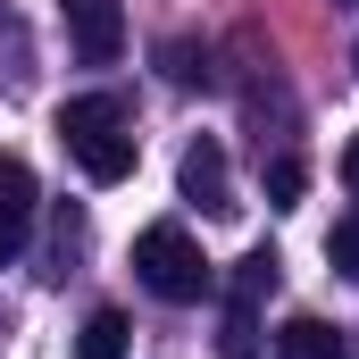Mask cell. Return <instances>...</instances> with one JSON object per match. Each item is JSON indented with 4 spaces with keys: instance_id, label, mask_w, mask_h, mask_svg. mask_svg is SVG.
<instances>
[{
    "instance_id": "cell-9",
    "label": "cell",
    "mask_w": 359,
    "mask_h": 359,
    "mask_svg": "<svg viewBox=\"0 0 359 359\" xmlns=\"http://www.w3.org/2000/svg\"><path fill=\"white\" fill-rule=\"evenodd\" d=\"M301 192H309V168H301L292 151H284V159H268V209H292Z\"/></svg>"
},
{
    "instance_id": "cell-11",
    "label": "cell",
    "mask_w": 359,
    "mask_h": 359,
    "mask_svg": "<svg viewBox=\"0 0 359 359\" xmlns=\"http://www.w3.org/2000/svg\"><path fill=\"white\" fill-rule=\"evenodd\" d=\"M17 251H25V217H8V209H0V268H8Z\"/></svg>"
},
{
    "instance_id": "cell-3",
    "label": "cell",
    "mask_w": 359,
    "mask_h": 359,
    "mask_svg": "<svg viewBox=\"0 0 359 359\" xmlns=\"http://www.w3.org/2000/svg\"><path fill=\"white\" fill-rule=\"evenodd\" d=\"M59 17H67V42H76L84 67H117V50H126V8L117 0H59Z\"/></svg>"
},
{
    "instance_id": "cell-5",
    "label": "cell",
    "mask_w": 359,
    "mask_h": 359,
    "mask_svg": "<svg viewBox=\"0 0 359 359\" xmlns=\"http://www.w3.org/2000/svg\"><path fill=\"white\" fill-rule=\"evenodd\" d=\"M276 359H343V334L326 318H284L276 326Z\"/></svg>"
},
{
    "instance_id": "cell-4",
    "label": "cell",
    "mask_w": 359,
    "mask_h": 359,
    "mask_svg": "<svg viewBox=\"0 0 359 359\" xmlns=\"http://www.w3.org/2000/svg\"><path fill=\"white\" fill-rule=\"evenodd\" d=\"M176 184H184V201H201L209 217H226V209H234V184H226V151H217V142H192V151H184V168H176Z\"/></svg>"
},
{
    "instance_id": "cell-2",
    "label": "cell",
    "mask_w": 359,
    "mask_h": 359,
    "mask_svg": "<svg viewBox=\"0 0 359 359\" xmlns=\"http://www.w3.org/2000/svg\"><path fill=\"white\" fill-rule=\"evenodd\" d=\"M134 276H142L159 301H176V309L217 292V268L201 259V243L184 234L176 217H159V226H142V234H134Z\"/></svg>"
},
{
    "instance_id": "cell-10",
    "label": "cell",
    "mask_w": 359,
    "mask_h": 359,
    "mask_svg": "<svg viewBox=\"0 0 359 359\" xmlns=\"http://www.w3.org/2000/svg\"><path fill=\"white\" fill-rule=\"evenodd\" d=\"M326 259H334V268L359 284V209H351V217H334V234H326Z\"/></svg>"
},
{
    "instance_id": "cell-14",
    "label": "cell",
    "mask_w": 359,
    "mask_h": 359,
    "mask_svg": "<svg viewBox=\"0 0 359 359\" xmlns=\"http://www.w3.org/2000/svg\"><path fill=\"white\" fill-rule=\"evenodd\" d=\"M351 67H359V50H351Z\"/></svg>"
},
{
    "instance_id": "cell-12",
    "label": "cell",
    "mask_w": 359,
    "mask_h": 359,
    "mask_svg": "<svg viewBox=\"0 0 359 359\" xmlns=\"http://www.w3.org/2000/svg\"><path fill=\"white\" fill-rule=\"evenodd\" d=\"M168 76H176V84H201V67H192V50H184V42H168Z\"/></svg>"
},
{
    "instance_id": "cell-13",
    "label": "cell",
    "mask_w": 359,
    "mask_h": 359,
    "mask_svg": "<svg viewBox=\"0 0 359 359\" xmlns=\"http://www.w3.org/2000/svg\"><path fill=\"white\" fill-rule=\"evenodd\" d=\"M343 184H351V192H359V134H351V142H343Z\"/></svg>"
},
{
    "instance_id": "cell-8",
    "label": "cell",
    "mask_w": 359,
    "mask_h": 359,
    "mask_svg": "<svg viewBox=\"0 0 359 359\" xmlns=\"http://www.w3.org/2000/svg\"><path fill=\"white\" fill-rule=\"evenodd\" d=\"M0 209H8V217L34 209V168H25L17 151H0Z\"/></svg>"
},
{
    "instance_id": "cell-7",
    "label": "cell",
    "mask_w": 359,
    "mask_h": 359,
    "mask_svg": "<svg viewBox=\"0 0 359 359\" xmlns=\"http://www.w3.org/2000/svg\"><path fill=\"white\" fill-rule=\"evenodd\" d=\"M276 292V251H251L243 268H234V309H259Z\"/></svg>"
},
{
    "instance_id": "cell-1",
    "label": "cell",
    "mask_w": 359,
    "mask_h": 359,
    "mask_svg": "<svg viewBox=\"0 0 359 359\" xmlns=\"http://www.w3.org/2000/svg\"><path fill=\"white\" fill-rule=\"evenodd\" d=\"M59 142L92 184H126L134 176V126H126V100L117 92H84V100H59Z\"/></svg>"
},
{
    "instance_id": "cell-6",
    "label": "cell",
    "mask_w": 359,
    "mask_h": 359,
    "mask_svg": "<svg viewBox=\"0 0 359 359\" xmlns=\"http://www.w3.org/2000/svg\"><path fill=\"white\" fill-rule=\"evenodd\" d=\"M76 359H126V309H92L76 334Z\"/></svg>"
}]
</instances>
